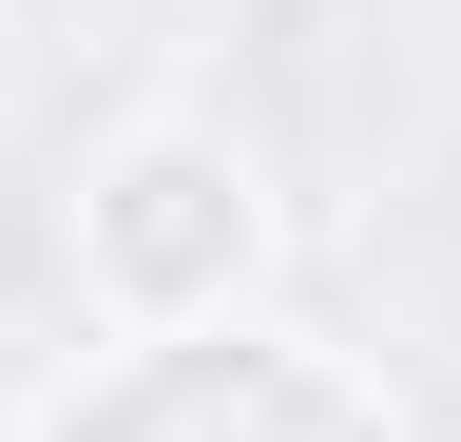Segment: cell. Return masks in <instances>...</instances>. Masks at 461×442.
<instances>
[{
	"label": "cell",
	"instance_id": "6da1fadb",
	"mask_svg": "<svg viewBox=\"0 0 461 442\" xmlns=\"http://www.w3.org/2000/svg\"><path fill=\"white\" fill-rule=\"evenodd\" d=\"M193 193H212L193 154H154V174H135V212H115V250H135V269H193V231H212Z\"/></svg>",
	"mask_w": 461,
	"mask_h": 442
}]
</instances>
